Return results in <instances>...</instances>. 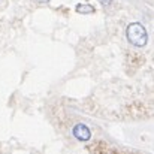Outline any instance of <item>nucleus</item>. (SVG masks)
<instances>
[{
    "instance_id": "nucleus-3",
    "label": "nucleus",
    "mask_w": 154,
    "mask_h": 154,
    "mask_svg": "<svg viewBox=\"0 0 154 154\" xmlns=\"http://www.w3.org/2000/svg\"><path fill=\"white\" fill-rule=\"evenodd\" d=\"M76 12L79 14H93L94 12V8L90 6V5H76Z\"/></svg>"
},
{
    "instance_id": "nucleus-2",
    "label": "nucleus",
    "mask_w": 154,
    "mask_h": 154,
    "mask_svg": "<svg viewBox=\"0 0 154 154\" xmlns=\"http://www.w3.org/2000/svg\"><path fill=\"white\" fill-rule=\"evenodd\" d=\"M72 132H73V136L79 141H88L91 138V132L85 124H76Z\"/></svg>"
},
{
    "instance_id": "nucleus-1",
    "label": "nucleus",
    "mask_w": 154,
    "mask_h": 154,
    "mask_svg": "<svg viewBox=\"0 0 154 154\" xmlns=\"http://www.w3.org/2000/svg\"><path fill=\"white\" fill-rule=\"evenodd\" d=\"M126 35H127V39L132 45L135 47H145L147 42H148V35H147V30L142 24L139 23H132L127 30H126Z\"/></svg>"
},
{
    "instance_id": "nucleus-4",
    "label": "nucleus",
    "mask_w": 154,
    "mask_h": 154,
    "mask_svg": "<svg viewBox=\"0 0 154 154\" xmlns=\"http://www.w3.org/2000/svg\"><path fill=\"white\" fill-rule=\"evenodd\" d=\"M99 2H100V3H102L103 6H109V5H111V2H112V0H99Z\"/></svg>"
},
{
    "instance_id": "nucleus-5",
    "label": "nucleus",
    "mask_w": 154,
    "mask_h": 154,
    "mask_svg": "<svg viewBox=\"0 0 154 154\" xmlns=\"http://www.w3.org/2000/svg\"><path fill=\"white\" fill-rule=\"evenodd\" d=\"M39 2H48V0H39Z\"/></svg>"
}]
</instances>
